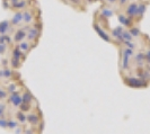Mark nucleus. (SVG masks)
Returning a JSON list of instances; mask_svg holds the SVG:
<instances>
[{
    "instance_id": "nucleus-1",
    "label": "nucleus",
    "mask_w": 150,
    "mask_h": 134,
    "mask_svg": "<svg viewBox=\"0 0 150 134\" xmlns=\"http://www.w3.org/2000/svg\"><path fill=\"white\" fill-rule=\"evenodd\" d=\"M42 30H43V24H42L41 17H40L33 25L30 26V30L27 32L26 39L28 42H30L34 46H36L38 43V39L41 37V35H42Z\"/></svg>"
},
{
    "instance_id": "nucleus-2",
    "label": "nucleus",
    "mask_w": 150,
    "mask_h": 134,
    "mask_svg": "<svg viewBox=\"0 0 150 134\" xmlns=\"http://www.w3.org/2000/svg\"><path fill=\"white\" fill-rule=\"evenodd\" d=\"M36 10H38L36 6H30L23 11V17H24V25H33L38 20L41 16L36 15Z\"/></svg>"
},
{
    "instance_id": "nucleus-3",
    "label": "nucleus",
    "mask_w": 150,
    "mask_h": 134,
    "mask_svg": "<svg viewBox=\"0 0 150 134\" xmlns=\"http://www.w3.org/2000/svg\"><path fill=\"white\" fill-rule=\"evenodd\" d=\"M123 75V81L124 83L129 86V87H132V88H142V87H147L149 82L144 81L142 79L138 78V77H134V75H129L128 73Z\"/></svg>"
},
{
    "instance_id": "nucleus-4",
    "label": "nucleus",
    "mask_w": 150,
    "mask_h": 134,
    "mask_svg": "<svg viewBox=\"0 0 150 134\" xmlns=\"http://www.w3.org/2000/svg\"><path fill=\"white\" fill-rule=\"evenodd\" d=\"M120 72L121 73H128L131 70V62H132V58L128 55L127 53H124L120 49Z\"/></svg>"
},
{
    "instance_id": "nucleus-5",
    "label": "nucleus",
    "mask_w": 150,
    "mask_h": 134,
    "mask_svg": "<svg viewBox=\"0 0 150 134\" xmlns=\"http://www.w3.org/2000/svg\"><path fill=\"white\" fill-rule=\"evenodd\" d=\"M30 30V25H23L22 27H18L16 28L15 32L13 33V41H14V44H18L21 43L22 41L26 39L27 36V32Z\"/></svg>"
},
{
    "instance_id": "nucleus-6",
    "label": "nucleus",
    "mask_w": 150,
    "mask_h": 134,
    "mask_svg": "<svg viewBox=\"0 0 150 134\" xmlns=\"http://www.w3.org/2000/svg\"><path fill=\"white\" fill-rule=\"evenodd\" d=\"M93 27H94L95 32L97 33V35L102 38V39H104L105 42H108V43H113V39H112V37H111L110 32H108L107 30H105V28H103L97 22L94 20V23H93Z\"/></svg>"
},
{
    "instance_id": "nucleus-7",
    "label": "nucleus",
    "mask_w": 150,
    "mask_h": 134,
    "mask_svg": "<svg viewBox=\"0 0 150 134\" xmlns=\"http://www.w3.org/2000/svg\"><path fill=\"white\" fill-rule=\"evenodd\" d=\"M7 102L9 103V105L14 108H18L21 107V105L23 104V95L22 91H17L14 94H9V96L7 98Z\"/></svg>"
},
{
    "instance_id": "nucleus-8",
    "label": "nucleus",
    "mask_w": 150,
    "mask_h": 134,
    "mask_svg": "<svg viewBox=\"0 0 150 134\" xmlns=\"http://www.w3.org/2000/svg\"><path fill=\"white\" fill-rule=\"evenodd\" d=\"M116 17H117V20H119V23L121 24V26H123L124 28H128L129 30V28H131L132 26H134V20L131 19L130 17H128L124 13H122V11L117 13V14H116Z\"/></svg>"
},
{
    "instance_id": "nucleus-9",
    "label": "nucleus",
    "mask_w": 150,
    "mask_h": 134,
    "mask_svg": "<svg viewBox=\"0 0 150 134\" xmlns=\"http://www.w3.org/2000/svg\"><path fill=\"white\" fill-rule=\"evenodd\" d=\"M138 6H139V2H137V1H131L130 4L127 5V7L123 9V10H124L123 13L128 16V17H130L131 19H133V20H134L135 17H137Z\"/></svg>"
},
{
    "instance_id": "nucleus-10",
    "label": "nucleus",
    "mask_w": 150,
    "mask_h": 134,
    "mask_svg": "<svg viewBox=\"0 0 150 134\" xmlns=\"http://www.w3.org/2000/svg\"><path fill=\"white\" fill-rule=\"evenodd\" d=\"M26 116H27V123L32 127L38 126V124L42 122V115L40 113H36L35 111H33V112L30 111V113L26 114Z\"/></svg>"
},
{
    "instance_id": "nucleus-11",
    "label": "nucleus",
    "mask_w": 150,
    "mask_h": 134,
    "mask_svg": "<svg viewBox=\"0 0 150 134\" xmlns=\"http://www.w3.org/2000/svg\"><path fill=\"white\" fill-rule=\"evenodd\" d=\"M15 30L16 28L11 25L10 20L0 22V35H13Z\"/></svg>"
},
{
    "instance_id": "nucleus-12",
    "label": "nucleus",
    "mask_w": 150,
    "mask_h": 134,
    "mask_svg": "<svg viewBox=\"0 0 150 134\" xmlns=\"http://www.w3.org/2000/svg\"><path fill=\"white\" fill-rule=\"evenodd\" d=\"M97 14L99 16H102V17H104L106 19H110L111 17L115 15V10L112 8V6H110V5H102L100 8H99V10L97 11Z\"/></svg>"
},
{
    "instance_id": "nucleus-13",
    "label": "nucleus",
    "mask_w": 150,
    "mask_h": 134,
    "mask_svg": "<svg viewBox=\"0 0 150 134\" xmlns=\"http://www.w3.org/2000/svg\"><path fill=\"white\" fill-rule=\"evenodd\" d=\"M30 0H16L14 2H10V9L15 11H24L26 8L30 7Z\"/></svg>"
},
{
    "instance_id": "nucleus-14",
    "label": "nucleus",
    "mask_w": 150,
    "mask_h": 134,
    "mask_svg": "<svg viewBox=\"0 0 150 134\" xmlns=\"http://www.w3.org/2000/svg\"><path fill=\"white\" fill-rule=\"evenodd\" d=\"M11 25L15 27V28H18V27H22L24 25V17H23V11H15L13 17L9 19Z\"/></svg>"
},
{
    "instance_id": "nucleus-15",
    "label": "nucleus",
    "mask_w": 150,
    "mask_h": 134,
    "mask_svg": "<svg viewBox=\"0 0 150 134\" xmlns=\"http://www.w3.org/2000/svg\"><path fill=\"white\" fill-rule=\"evenodd\" d=\"M10 58H13V59H16V60H19V61H22L23 63H24V61L26 60V56L27 55H25L24 53L21 51V49L18 47V45L17 44H15L14 46H11L10 47Z\"/></svg>"
},
{
    "instance_id": "nucleus-16",
    "label": "nucleus",
    "mask_w": 150,
    "mask_h": 134,
    "mask_svg": "<svg viewBox=\"0 0 150 134\" xmlns=\"http://www.w3.org/2000/svg\"><path fill=\"white\" fill-rule=\"evenodd\" d=\"M68 5L76 9L77 11H85L86 10V0H68Z\"/></svg>"
},
{
    "instance_id": "nucleus-17",
    "label": "nucleus",
    "mask_w": 150,
    "mask_h": 134,
    "mask_svg": "<svg viewBox=\"0 0 150 134\" xmlns=\"http://www.w3.org/2000/svg\"><path fill=\"white\" fill-rule=\"evenodd\" d=\"M147 7H148V4L144 2V1H140L139 2V6H138V11H137V17L134 19V23H139L143 18V16L147 11Z\"/></svg>"
},
{
    "instance_id": "nucleus-18",
    "label": "nucleus",
    "mask_w": 150,
    "mask_h": 134,
    "mask_svg": "<svg viewBox=\"0 0 150 134\" xmlns=\"http://www.w3.org/2000/svg\"><path fill=\"white\" fill-rule=\"evenodd\" d=\"M17 45H18V47L21 49V51H22L25 55H27V54L33 50V47H35V46L32 44L30 42H28L27 39H24V41H22L21 43H18Z\"/></svg>"
},
{
    "instance_id": "nucleus-19",
    "label": "nucleus",
    "mask_w": 150,
    "mask_h": 134,
    "mask_svg": "<svg viewBox=\"0 0 150 134\" xmlns=\"http://www.w3.org/2000/svg\"><path fill=\"white\" fill-rule=\"evenodd\" d=\"M132 61L134 62L137 67H143L146 64V58H144V52H137L134 56L132 58Z\"/></svg>"
},
{
    "instance_id": "nucleus-20",
    "label": "nucleus",
    "mask_w": 150,
    "mask_h": 134,
    "mask_svg": "<svg viewBox=\"0 0 150 134\" xmlns=\"http://www.w3.org/2000/svg\"><path fill=\"white\" fill-rule=\"evenodd\" d=\"M22 95H23V103H26V104H32L34 102V96L32 95L30 90L27 88H24L22 91ZM33 105V104H32Z\"/></svg>"
},
{
    "instance_id": "nucleus-21",
    "label": "nucleus",
    "mask_w": 150,
    "mask_h": 134,
    "mask_svg": "<svg viewBox=\"0 0 150 134\" xmlns=\"http://www.w3.org/2000/svg\"><path fill=\"white\" fill-rule=\"evenodd\" d=\"M14 117L17 119V122H18L21 125H25V124H27V116H26V113L22 112L21 109H18V111L15 113Z\"/></svg>"
},
{
    "instance_id": "nucleus-22",
    "label": "nucleus",
    "mask_w": 150,
    "mask_h": 134,
    "mask_svg": "<svg viewBox=\"0 0 150 134\" xmlns=\"http://www.w3.org/2000/svg\"><path fill=\"white\" fill-rule=\"evenodd\" d=\"M123 42H135L134 37L131 35V33L129 32L128 28H125L122 33V43Z\"/></svg>"
},
{
    "instance_id": "nucleus-23",
    "label": "nucleus",
    "mask_w": 150,
    "mask_h": 134,
    "mask_svg": "<svg viewBox=\"0 0 150 134\" xmlns=\"http://www.w3.org/2000/svg\"><path fill=\"white\" fill-rule=\"evenodd\" d=\"M22 64H23V62L19 61V60L13 59V58L9 59V67L11 68V69H14V70H18L19 68L22 67Z\"/></svg>"
},
{
    "instance_id": "nucleus-24",
    "label": "nucleus",
    "mask_w": 150,
    "mask_h": 134,
    "mask_svg": "<svg viewBox=\"0 0 150 134\" xmlns=\"http://www.w3.org/2000/svg\"><path fill=\"white\" fill-rule=\"evenodd\" d=\"M129 32L131 33V35L134 37V39H138V38H140L142 36V33H141V30H139L138 27H135V26H132L131 28H129Z\"/></svg>"
},
{
    "instance_id": "nucleus-25",
    "label": "nucleus",
    "mask_w": 150,
    "mask_h": 134,
    "mask_svg": "<svg viewBox=\"0 0 150 134\" xmlns=\"http://www.w3.org/2000/svg\"><path fill=\"white\" fill-rule=\"evenodd\" d=\"M18 126H21V124L17 122V119L8 118V130H14V131H15Z\"/></svg>"
},
{
    "instance_id": "nucleus-26",
    "label": "nucleus",
    "mask_w": 150,
    "mask_h": 134,
    "mask_svg": "<svg viewBox=\"0 0 150 134\" xmlns=\"http://www.w3.org/2000/svg\"><path fill=\"white\" fill-rule=\"evenodd\" d=\"M0 127L1 128H8V118L6 116L0 117Z\"/></svg>"
},
{
    "instance_id": "nucleus-27",
    "label": "nucleus",
    "mask_w": 150,
    "mask_h": 134,
    "mask_svg": "<svg viewBox=\"0 0 150 134\" xmlns=\"http://www.w3.org/2000/svg\"><path fill=\"white\" fill-rule=\"evenodd\" d=\"M10 49V46H8L6 44H2V43H0V55H4V54H6L8 52V50Z\"/></svg>"
},
{
    "instance_id": "nucleus-28",
    "label": "nucleus",
    "mask_w": 150,
    "mask_h": 134,
    "mask_svg": "<svg viewBox=\"0 0 150 134\" xmlns=\"http://www.w3.org/2000/svg\"><path fill=\"white\" fill-rule=\"evenodd\" d=\"M119 2V0H106V5H110V6H116Z\"/></svg>"
},
{
    "instance_id": "nucleus-29",
    "label": "nucleus",
    "mask_w": 150,
    "mask_h": 134,
    "mask_svg": "<svg viewBox=\"0 0 150 134\" xmlns=\"http://www.w3.org/2000/svg\"><path fill=\"white\" fill-rule=\"evenodd\" d=\"M23 134H35V131L33 128H24Z\"/></svg>"
},
{
    "instance_id": "nucleus-30",
    "label": "nucleus",
    "mask_w": 150,
    "mask_h": 134,
    "mask_svg": "<svg viewBox=\"0 0 150 134\" xmlns=\"http://www.w3.org/2000/svg\"><path fill=\"white\" fill-rule=\"evenodd\" d=\"M1 80H5V79H4V69L0 67V81Z\"/></svg>"
},
{
    "instance_id": "nucleus-31",
    "label": "nucleus",
    "mask_w": 150,
    "mask_h": 134,
    "mask_svg": "<svg viewBox=\"0 0 150 134\" xmlns=\"http://www.w3.org/2000/svg\"><path fill=\"white\" fill-rule=\"evenodd\" d=\"M95 1H97V2H99L100 5H105L106 0H95Z\"/></svg>"
},
{
    "instance_id": "nucleus-32",
    "label": "nucleus",
    "mask_w": 150,
    "mask_h": 134,
    "mask_svg": "<svg viewBox=\"0 0 150 134\" xmlns=\"http://www.w3.org/2000/svg\"><path fill=\"white\" fill-rule=\"evenodd\" d=\"M60 1H62L64 5H68V0H60Z\"/></svg>"
},
{
    "instance_id": "nucleus-33",
    "label": "nucleus",
    "mask_w": 150,
    "mask_h": 134,
    "mask_svg": "<svg viewBox=\"0 0 150 134\" xmlns=\"http://www.w3.org/2000/svg\"><path fill=\"white\" fill-rule=\"evenodd\" d=\"M147 67H148V70H149V72H150V63L149 64H147Z\"/></svg>"
},
{
    "instance_id": "nucleus-34",
    "label": "nucleus",
    "mask_w": 150,
    "mask_h": 134,
    "mask_svg": "<svg viewBox=\"0 0 150 134\" xmlns=\"http://www.w3.org/2000/svg\"><path fill=\"white\" fill-rule=\"evenodd\" d=\"M141 1H144V2H149L150 0H141Z\"/></svg>"
},
{
    "instance_id": "nucleus-35",
    "label": "nucleus",
    "mask_w": 150,
    "mask_h": 134,
    "mask_svg": "<svg viewBox=\"0 0 150 134\" xmlns=\"http://www.w3.org/2000/svg\"><path fill=\"white\" fill-rule=\"evenodd\" d=\"M2 1H10V0H2Z\"/></svg>"
}]
</instances>
